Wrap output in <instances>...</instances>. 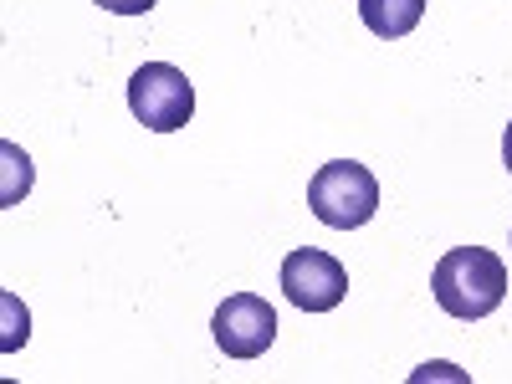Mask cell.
Returning <instances> with one entry per match:
<instances>
[{
    "label": "cell",
    "mask_w": 512,
    "mask_h": 384,
    "mask_svg": "<svg viewBox=\"0 0 512 384\" xmlns=\"http://www.w3.org/2000/svg\"><path fill=\"white\" fill-rule=\"evenodd\" d=\"M282 292H287V303L303 308V313H333L349 297V272L338 256L303 246V251L282 256Z\"/></svg>",
    "instance_id": "277c9868"
},
{
    "label": "cell",
    "mask_w": 512,
    "mask_h": 384,
    "mask_svg": "<svg viewBox=\"0 0 512 384\" xmlns=\"http://www.w3.org/2000/svg\"><path fill=\"white\" fill-rule=\"evenodd\" d=\"M359 16L374 36H410L425 16V0H359Z\"/></svg>",
    "instance_id": "8992f818"
},
{
    "label": "cell",
    "mask_w": 512,
    "mask_h": 384,
    "mask_svg": "<svg viewBox=\"0 0 512 384\" xmlns=\"http://www.w3.org/2000/svg\"><path fill=\"white\" fill-rule=\"evenodd\" d=\"M308 205H313V216L323 226L359 231V226L374 221V210H379V180L369 175L359 159H333V164H323L313 175Z\"/></svg>",
    "instance_id": "7a4b0ae2"
},
{
    "label": "cell",
    "mask_w": 512,
    "mask_h": 384,
    "mask_svg": "<svg viewBox=\"0 0 512 384\" xmlns=\"http://www.w3.org/2000/svg\"><path fill=\"white\" fill-rule=\"evenodd\" d=\"M436 303L441 313L461 318V323H477L487 313L502 308V297H507V267H502V256L487 251V246H456L446 251L441 262H436Z\"/></svg>",
    "instance_id": "6da1fadb"
},
{
    "label": "cell",
    "mask_w": 512,
    "mask_h": 384,
    "mask_svg": "<svg viewBox=\"0 0 512 384\" xmlns=\"http://www.w3.org/2000/svg\"><path fill=\"white\" fill-rule=\"evenodd\" d=\"M502 164L512 169V123H507V134H502Z\"/></svg>",
    "instance_id": "ba28073f"
},
{
    "label": "cell",
    "mask_w": 512,
    "mask_h": 384,
    "mask_svg": "<svg viewBox=\"0 0 512 384\" xmlns=\"http://www.w3.org/2000/svg\"><path fill=\"white\" fill-rule=\"evenodd\" d=\"M128 108H134V118L144 128H154V134H175V128H185L195 118V88L180 67L144 62L128 77Z\"/></svg>",
    "instance_id": "3957f363"
},
{
    "label": "cell",
    "mask_w": 512,
    "mask_h": 384,
    "mask_svg": "<svg viewBox=\"0 0 512 384\" xmlns=\"http://www.w3.org/2000/svg\"><path fill=\"white\" fill-rule=\"evenodd\" d=\"M216 344L221 354L231 359H262L272 349V338H277V313L267 297H256V292H236L226 297V303L216 308Z\"/></svg>",
    "instance_id": "5b68a950"
},
{
    "label": "cell",
    "mask_w": 512,
    "mask_h": 384,
    "mask_svg": "<svg viewBox=\"0 0 512 384\" xmlns=\"http://www.w3.org/2000/svg\"><path fill=\"white\" fill-rule=\"evenodd\" d=\"M93 6H103V11H113V16H149L159 0H93Z\"/></svg>",
    "instance_id": "52a82bcc"
}]
</instances>
